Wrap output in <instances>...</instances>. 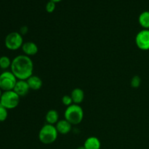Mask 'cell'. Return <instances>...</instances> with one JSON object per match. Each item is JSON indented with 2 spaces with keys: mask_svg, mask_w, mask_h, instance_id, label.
Returning a JSON list of instances; mask_svg holds the SVG:
<instances>
[{
  "mask_svg": "<svg viewBox=\"0 0 149 149\" xmlns=\"http://www.w3.org/2000/svg\"><path fill=\"white\" fill-rule=\"evenodd\" d=\"M55 9V2L49 0L46 4V10L48 13H52Z\"/></svg>",
  "mask_w": 149,
  "mask_h": 149,
  "instance_id": "20",
  "label": "cell"
},
{
  "mask_svg": "<svg viewBox=\"0 0 149 149\" xmlns=\"http://www.w3.org/2000/svg\"><path fill=\"white\" fill-rule=\"evenodd\" d=\"M28 31H29V29H28L27 26H23V27L20 28V33L23 36V35H25L27 33Z\"/></svg>",
  "mask_w": 149,
  "mask_h": 149,
  "instance_id": "21",
  "label": "cell"
},
{
  "mask_svg": "<svg viewBox=\"0 0 149 149\" xmlns=\"http://www.w3.org/2000/svg\"><path fill=\"white\" fill-rule=\"evenodd\" d=\"M138 21L143 29H149V11H144L141 13Z\"/></svg>",
  "mask_w": 149,
  "mask_h": 149,
  "instance_id": "15",
  "label": "cell"
},
{
  "mask_svg": "<svg viewBox=\"0 0 149 149\" xmlns=\"http://www.w3.org/2000/svg\"><path fill=\"white\" fill-rule=\"evenodd\" d=\"M30 87L26 80H17L13 91L17 93L20 97H24L28 95Z\"/></svg>",
  "mask_w": 149,
  "mask_h": 149,
  "instance_id": "8",
  "label": "cell"
},
{
  "mask_svg": "<svg viewBox=\"0 0 149 149\" xmlns=\"http://www.w3.org/2000/svg\"><path fill=\"white\" fill-rule=\"evenodd\" d=\"M20 97L13 90L3 92L0 98V103L7 110L15 109L20 103Z\"/></svg>",
  "mask_w": 149,
  "mask_h": 149,
  "instance_id": "4",
  "label": "cell"
},
{
  "mask_svg": "<svg viewBox=\"0 0 149 149\" xmlns=\"http://www.w3.org/2000/svg\"><path fill=\"white\" fill-rule=\"evenodd\" d=\"M84 146L85 149H100L101 147V143L97 137L92 136L87 138L84 141Z\"/></svg>",
  "mask_w": 149,
  "mask_h": 149,
  "instance_id": "12",
  "label": "cell"
},
{
  "mask_svg": "<svg viewBox=\"0 0 149 149\" xmlns=\"http://www.w3.org/2000/svg\"><path fill=\"white\" fill-rule=\"evenodd\" d=\"M65 119L71 125H77L81 123L84 118V111L78 104H72L66 108L64 113Z\"/></svg>",
  "mask_w": 149,
  "mask_h": 149,
  "instance_id": "2",
  "label": "cell"
},
{
  "mask_svg": "<svg viewBox=\"0 0 149 149\" xmlns=\"http://www.w3.org/2000/svg\"><path fill=\"white\" fill-rule=\"evenodd\" d=\"M11 71L17 80H27L33 75V63L30 57L26 55L16 56L12 61Z\"/></svg>",
  "mask_w": 149,
  "mask_h": 149,
  "instance_id": "1",
  "label": "cell"
},
{
  "mask_svg": "<svg viewBox=\"0 0 149 149\" xmlns=\"http://www.w3.org/2000/svg\"><path fill=\"white\" fill-rule=\"evenodd\" d=\"M8 116L7 109H5L2 105L0 103V122H3L7 119Z\"/></svg>",
  "mask_w": 149,
  "mask_h": 149,
  "instance_id": "18",
  "label": "cell"
},
{
  "mask_svg": "<svg viewBox=\"0 0 149 149\" xmlns=\"http://www.w3.org/2000/svg\"><path fill=\"white\" fill-rule=\"evenodd\" d=\"M58 132L55 126L46 124L41 128L39 132V139L45 145L53 143L58 138Z\"/></svg>",
  "mask_w": 149,
  "mask_h": 149,
  "instance_id": "3",
  "label": "cell"
},
{
  "mask_svg": "<svg viewBox=\"0 0 149 149\" xmlns=\"http://www.w3.org/2000/svg\"><path fill=\"white\" fill-rule=\"evenodd\" d=\"M4 45L10 50H17L23 46V36L19 32H11L5 37Z\"/></svg>",
  "mask_w": 149,
  "mask_h": 149,
  "instance_id": "6",
  "label": "cell"
},
{
  "mask_svg": "<svg viewBox=\"0 0 149 149\" xmlns=\"http://www.w3.org/2000/svg\"><path fill=\"white\" fill-rule=\"evenodd\" d=\"M135 44L141 50H149V29H143L137 33Z\"/></svg>",
  "mask_w": 149,
  "mask_h": 149,
  "instance_id": "7",
  "label": "cell"
},
{
  "mask_svg": "<svg viewBox=\"0 0 149 149\" xmlns=\"http://www.w3.org/2000/svg\"><path fill=\"white\" fill-rule=\"evenodd\" d=\"M141 79L139 76L135 75L132 78L130 81V85L132 88H138L141 86Z\"/></svg>",
  "mask_w": 149,
  "mask_h": 149,
  "instance_id": "17",
  "label": "cell"
},
{
  "mask_svg": "<svg viewBox=\"0 0 149 149\" xmlns=\"http://www.w3.org/2000/svg\"><path fill=\"white\" fill-rule=\"evenodd\" d=\"M17 79L12 71H5L0 74V89L3 92L14 90Z\"/></svg>",
  "mask_w": 149,
  "mask_h": 149,
  "instance_id": "5",
  "label": "cell"
},
{
  "mask_svg": "<svg viewBox=\"0 0 149 149\" xmlns=\"http://www.w3.org/2000/svg\"><path fill=\"white\" fill-rule=\"evenodd\" d=\"M12 61L7 56H1L0 58V68L6 70L11 66Z\"/></svg>",
  "mask_w": 149,
  "mask_h": 149,
  "instance_id": "16",
  "label": "cell"
},
{
  "mask_svg": "<svg viewBox=\"0 0 149 149\" xmlns=\"http://www.w3.org/2000/svg\"><path fill=\"white\" fill-rule=\"evenodd\" d=\"M27 82L29 84V87H30V90H38L39 89L42 88V80L40 77H39L38 76L36 75H32L31 77H29L27 80Z\"/></svg>",
  "mask_w": 149,
  "mask_h": 149,
  "instance_id": "11",
  "label": "cell"
},
{
  "mask_svg": "<svg viewBox=\"0 0 149 149\" xmlns=\"http://www.w3.org/2000/svg\"><path fill=\"white\" fill-rule=\"evenodd\" d=\"M71 97L72 98L73 103L74 104L79 105L82 103L84 99V93L81 89L75 88L72 90L71 93Z\"/></svg>",
  "mask_w": 149,
  "mask_h": 149,
  "instance_id": "13",
  "label": "cell"
},
{
  "mask_svg": "<svg viewBox=\"0 0 149 149\" xmlns=\"http://www.w3.org/2000/svg\"><path fill=\"white\" fill-rule=\"evenodd\" d=\"M50 1H54V2H59V1H61V0H50Z\"/></svg>",
  "mask_w": 149,
  "mask_h": 149,
  "instance_id": "22",
  "label": "cell"
},
{
  "mask_svg": "<svg viewBox=\"0 0 149 149\" xmlns=\"http://www.w3.org/2000/svg\"><path fill=\"white\" fill-rule=\"evenodd\" d=\"M77 149H85V148H84V146H83L79 147V148H77Z\"/></svg>",
  "mask_w": 149,
  "mask_h": 149,
  "instance_id": "23",
  "label": "cell"
},
{
  "mask_svg": "<svg viewBox=\"0 0 149 149\" xmlns=\"http://www.w3.org/2000/svg\"><path fill=\"white\" fill-rule=\"evenodd\" d=\"M55 127H56L58 133L61 134V135H67L71 132L72 125L65 119H62V120L58 121V123L55 125Z\"/></svg>",
  "mask_w": 149,
  "mask_h": 149,
  "instance_id": "10",
  "label": "cell"
},
{
  "mask_svg": "<svg viewBox=\"0 0 149 149\" xmlns=\"http://www.w3.org/2000/svg\"><path fill=\"white\" fill-rule=\"evenodd\" d=\"M2 90H1V89H0V98H1V95H2Z\"/></svg>",
  "mask_w": 149,
  "mask_h": 149,
  "instance_id": "24",
  "label": "cell"
},
{
  "mask_svg": "<svg viewBox=\"0 0 149 149\" xmlns=\"http://www.w3.org/2000/svg\"><path fill=\"white\" fill-rule=\"evenodd\" d=\"M62 103L63 104L65 105V106H71V105H72L73 103V100H72V98H71V95H64L63 97H62Z\"/></svg>",
  "mask_w": 149,
  "mask_h": 149,
  "instance_id": "19",
  "label": "cell"
},
{
  "mask_svg": "<svg viewBox=\"0 0 149 149\" xmlns=\"http://www.w3.org/2000/svg\"><path fill=\"white\" fill-rule=\"evenodd\" d=\"M45 119H46L47 124H49V125H56L58 121H59L58 120L59 119L58 112L56 110H55V109L48 111L46 114V116H45Z\"/></svg>",
  "mask_w": 149,
  "mask_h": 149,
  "instance_id": "14",
  "label": "cell"
},
{
  "mask_svg": "<svg viewBox=\"0 0 149 149\" xmlns=\"http://www.w3.org/2000/svg\"><path fill=\"white\" fill-rule=\"evenodd\" d=\"M22 50H23L24 55L27 56H33L35 55L38 52L39 48L36 44H35L33 42H27L23 43L22 46Z\"/></svg>",
  "mask_w": 149,
  "mask_h": 149,
  "instance_id": "9",
  "label": "cell"
}]
</instances>
